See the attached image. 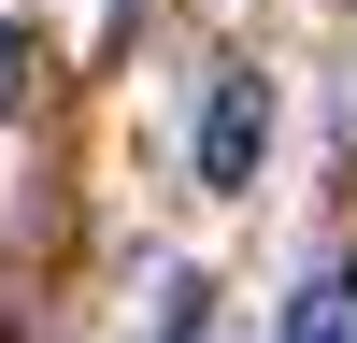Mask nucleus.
I'll use <instances>...</instances> for the list:
<instances>
[{
    "instance_id": "nucleus-1",
    "label": "nucleus",
    "mask_w": 357,
    "mask_h": 343,
    "mask_svg": "<svg viewBox=\"0 0 357 343\" xmlns=\"http://www.w3.org/2000/svg\"><path fill=\"white\" fill-rule=\"evenodd\" d=\"M272 158V86L257 72H215V114H200V186H257Z\"/></svg>"
},
{
    "instance_id": "nucleus-2",
    "label": "nucleus",
    "mask_w": 357,
    "mask_h": 343,
    "mask_svg": "<svg viewBox=\"0 0 357 343\" xmlns=\"http://www.w3.org/2000/svg\"><path fill=\"white\" fill-rule=\"evenodd\" d=\"M29 100V29H0V114Z\"/></svg>"
}]
</instances>
